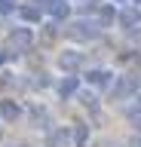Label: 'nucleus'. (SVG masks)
Segmentation results:
<instances>
[{"instance_id":"1","label":"nucleus","mask_w":141,"mask_h":147,"mask_svg":"<svg viewBox=\"0 0 141 147\" xmlns=\"http://www.w3.org/2000/svg\"><path fill=\"white\" fill-rule=\"evenodd\" d=\"M138 89H141L138 77H135V74H123V77H117L113 86H111V101H117V104L132 101V98H138Z\"/></svg>"},{"instance_id":"2","label":"nucleus","mask_w":141,"mask_h":147,"mask_svg":"<svg viewBox=\"0 0 141 147\" xmlns=\"http://www.w3.org/2000/svg\"><path fill=\"white\" fill-rule=\"evenodd\" d=\"M43 147H77L74 144V126H52L43 138Z\"/></svg>"},{"instance_id":"3","label":"nucleus","mask_w":141,"mask_h":147,"mask_svg":"<svg viewBox=\"0 0 141 147\" xmlns=\"http://www.w3.org/2000/svg\"><path fill=\"white\" fill-rule=\"evenodd\" d=\"M113 80H117V74L111 67H89V74H86V83L95 89H111Z\"/></svg>"},{"instance_id":"4","label":"nucleus","mask_w":141,"mask_h":147,"mask_svg":"<svg viewBox=\"0 0 141 147\" xmlns=\"http://www.w3.org/2000/svg\"><path fill=\"white\" fill-rule=\"evenodd\" d=\"M55 95L58 98H77L80 95V80H77L74 74H61L55 80Z\"/></svg>"},{"instance_id":"5","label":"nucleus","mask_w":141,"mask_h":147,"mask_svg":"<svg viewBox=\"0 0 141 147\" xmlns=\"http://www.w3.org/2000/svg\"><path fill=\"white\" fill-rule=\"evenodd\" d=\"M25 117V107H22L19 101L12 98H0V119H6V123H16V119Z\"/></svg>"},{"instance_id":"6","label":"nucleus","mask_w":141,"mask_h":147,"mask_svg":"<svg viewBox=\"0 0 141 147\" xmlns=\"http://www.w3.org/2000/svg\"><path fill=\"white\" fill-rule=\"evenodd\" d=\"M80 64H83V52H80V49H65V52L58 55V67L65 74H74Z\"/></svg>"},{"instance_id":"7","label":"nucleus","mask_w":141,"mask_h":147,"mask_svg":"<svg viewBox=\"0 0 141 147\" xmlns=\"http://www.w3.org/2000/svg\"><path fill=\"white\" fill-rule=\"evenodd\" d=\"M86 141H89V126H86V123H77L74 126V144L86 147Z\"/></svg>"},{"instance_id":"8","label":"nucleus","mask_w":141,"mask_h":147,"mask_svg":"<svg viewBox=\"0 0 141 147\" xmlns=\"http://www.w3.org/2000/svg\"><path fill=\"white\" fill-rule=\"evenodd\" d=\"M52 3H55V6H49V16L52 18H65L67 12H71V9H67V0H52Z\"/></svg>"}]
</instances>
